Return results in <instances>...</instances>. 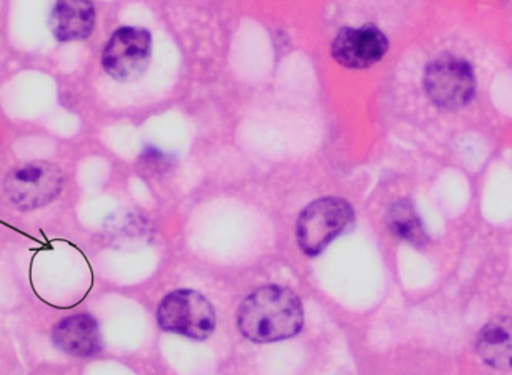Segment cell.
I'll return each instance as SVG.
<instances>
[{
  "instance_id": "obj_1",
  "label": "cell",
  "mask_w": 512,
  "mask_h": 375,
  "mask_svg": "<svg viewBox=\"0 0 512 375\" xmlns=\"http://www.w3.org/2000/svg\"><path fill=\"white\" fill-rule=\"evenodd\" d=\"M304 326L301 299L290 288L266 285L247 297L238 311V327L254 342H275L298 335Z\"/></svg>"
},
{
  "instance_id": "obj_2",
  "label": "cell",
  "mask_w": 512,
  "mask_h": 375,
  "mask_svg": "<svg viewBox=\"0 0 512 375\" xmlns=\"http://www.w3.org/2000/svg\"><path fill=\"white\" fill-rule=\"evenodd\" d=\"M355 221L352 206L343 198L325 197L308 204L298 218L296 236L304 254L314 257L349 230Z\"/></svg>"
},
{
  "instance_id": "obj_3",
  "label": "cell",
  "mask_w": 512,
  "mask_h": 375,
  "mask_svg": "<svg viewBox=\"0 0 512 375\" xmlns=\"http://www.w3.org/2000/svg\"><path fill=\"white\" fill-rule=\"evenodd\" d=\"M161 329L203 341L217 326L214 306L196 290H176L167 294L158 306Z\"/></svg>"
},
{
  "instance_id": "obj_4",
  "label": "cell",
  "mask_w": 512,
  "mask_h": 375,
  "mask_svg": "<svg viewBox=\"0 0 512 375\" xmlns=\"http://www.w3.org/2000/svg\"><path fill=\"white\" fill-rule=\"evenodd\" d=\"M424 87L434 105L443 110H458L475 96L476 78L466 60L443 54L425 68Z\"/></svg>"
},
{
  "instance_id": "obj_5",
  "label": "cell",
  "mask_w": 512,
  "mask_h": 375,
  "mask_svg": "<svg viewBox=\"0 0 512 375\" xmlns=\"http://www.w3.org/2000/svg\"><path fill=\"white\" fill-rule=\"evenodd\" d=\"M64 188V174L58 165L37 161L8 174L5 189L17 209L35 210L52 203Z\"/></svg>"
},
{
  "instance_id": "obj_6",
  "label": "cell",
  "mask_w": 512,
  "mask_h": 375,
  "mask_svg": "<svg viewBox=\"0 0 512 375\" xmlns=\"http://www.w3.org/2000/svg\"><path fill=\"white\" fill-rule=\"evenodd\" d=\"M152 36L142 27H121L107 41L103 68L118 81L139 78L151 62Z\"/></svg>"
},
{
  "instance_id": "obj_7",
  "label": "cell",
  "mask_w": 512,
  "mask_h": 375,
  "mask_svg": "<svg viewBox=\"0 0 512 375\" xmlns=\"http://www.w3.org/2000/svg\"><path fill=\"white\" fill-rule=\"evenodd\" d=\"M388 51V39L374 26L344 27L331 45L332 57L344 68H370Z\"/></svg>"
},
{
  "instance_id": "obj_8",
  "label": "cell",
  "mask_w": 512,
  "mask_h": 375,
  "mask_svg": "<svg viewBox=\"0 0 512 375\" xmlns=\"http://www.w3.org/2000/svg\"><path fill=\"white\" fill-rule=\"evenodd\" d=\"M53 341L59 350L73 356H95L103 350L100 326L89 314L70 315L59 321L53 329Z\"/></svg>"
},
{
  "instance_id": "obj_9",
  "label": "cell",
  "mask_w": 512,
  "mask_h": 375,
  "mask_svg": "<svg viewBox=\"0 0 512 375\" xmlns=\"http://www.w3.org/2000/svg\"><path fill=\"white\" fill-rule=\"evenodd\" d=\"M49 26L61 42L88 38L95 27L94 3L91 0H55Z\"/></svg>"
},
{
  "instance_id": "obj_10",
  "label": "cell",
  "mask_w": 512,
  "mask_h": 375,
  "mask_svg": "<svg viewBox=\"0 0 512 375\" xmlns=\"http://www.w3.org/2000/svg\"><path fill=\"white\" fill-rule=\"evenodd\" d=\"M479 356L491 368L500 371L512 369V317L493 318L482 327L476 342Z\"/></svg>"
},
{
  "instance_id": "obj_11",
  "label": "cell",
  "mask_w": 512,
  "mask_h": 375,
  "mask_svg": "<svg viewBox=\"0 0 512 375\" xmlns=\"http://www.w3.org/2000/svg\"><path fill=\"white\" fill-rule=\"evenodd\" d=\"M389 230L413 246H424L428 242L421 219L409 201L395 203L388 213Z\"/></svg>"
}]
</instances>
